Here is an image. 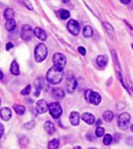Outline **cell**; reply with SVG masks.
<instances>
[{
  "label": "cell",
  "instance_id": "cell-1",
  "mask_svg": "<svg viewBox=\"0 0 133 149\" xmlns=\"http://www.w3.org/2000/svg\"><path fill=\"white\" fill-rule=\"evenodd\" d=\"M63 74H64L63 70H61L53 66L47 72L46 80L53 85H57L62 81Z\"/></svg>",
  "mask_w": 133,
  "mask_h": 149
},
{
  "label": "cell",
  "instance_id": "cell-2",
  "mask_svg": "<svg viewBox=\"0 0 133 149\" xmlns=\"http://www.w3.org/2000/svg\"><path fill=\"white\" fill-rule=\"evenodd\" d=\"M48 55V48L44 43H39L34 50V57L38 63L44 61Z\"/></svg>",
  "mask_w": 133,
  "mask_h": 149
},
{
  "label": "cell",
  "instance_id": "cell-3",
  "mask_svg": "<svg viewBox=\"0 0 133 149\" xmlns=\"http://www.w3.org/2000/svg\"><path fill=\"white\" fill-rule=\"evenodd\" d=\"M85 97L88 102L93 105H98L101 102V96L99 93L88 90L85 93Z\"/></svg>",
  "mask_w": 133,
  "mask_h": 149
},
{
  "label": "cell",
  "instance_id": "cell-4",
  "mask_svg": "<svg viewBox=\"0 0 133 149\" xmlns=\"http://www.w3.org/2000/svg\"><path fill=\"white\" fill-rule=\"evenodd\" d=\"M48 111L53 119H58L63 113L61 106L58 102H51L48 104Z\"/></svg>",
  "mask_w": 133,
  "mask_h": 149
},
{
  "label": "cell",
  "instance_id": "cell-5",
  "mask_svg": "<svg viewBox=\"0 0 133 149\" xmlns=\"http://www.w3.org/2000/svg\"><path fill=\"white\" fill-rule=\"evenodd\" d=\"M53 62L55 67L63 70V68H65L66 64V58L62 53H57L53 55Z\"/></svg>",
  "mask_w": 133,
  "mask_h": 149
},
{
  "label": "cell",
  "instance_id": "cell-6",
  "mask_svg": "<svg viewBox=\"0 0 133 149\" xmlns=\"http://www.w3.org/2000/svg\"><path fill=\"white\" fill-rule=\"evenodd\" d=\"M130 119L131 117L129 113H127V112L122 113L121 115L119 116V117H118V124L120 129L122 130L127 129L128 125H129L130 121Z\"/></svg>",
  "mask_w": 133,
  "mask_h": 149
},
{
  "label": "cell",
  "instance_id": "cell-7",
  "mask_svg": "<svg viewBox=\"0 0 133 149\" xmlns=\"http://www.w3.org/2000/svg\"><path fill=\"white\" fill-rule=\"evenodd\" d=\"M34 34V31H33L32 28L29 25L24 24L21 26V37L23 40L26 41H30L32 39Z\"/></svg>",
  "mask_w": 133,
  "mask_h": 149
},
{
  "label": "cell",
  "instance_id": "cell-8",
  "mask_svg": "<svg viewBox=\"0 0 133 149\" xmlns=\"http://www.w3.org/2000/svg\"><path fill=\"white\" fill-rule=\"evenodd\" d=\"M67 29L73 36H78L80 33V26L76 20L71 19L67 23Z\"/></svg>",
  "mask_w": 133,
  "mask_h": 149
},
{
  "label": "cell",
  "instance_id": "cell-9",
  "mask_svg": "<svg viewBox=\"0 0 133 149\" xmlns=\"http://www.w3.org/2000/svg\"><path fill=\"white\" fill-rule=\"evenodd\" d=\"M78 86V82L76 80V78L73 76L68 77L66 80V91L69 93H73L76 90Z\"/></svg>",
  "mask_w": 133,
  "mask_h": 149
},
{
  "label": "cell",
  "instance_id": "cell-10",
  "mask_svg": "<svg viewBox=\"0 0 133 149\" xmlns=\"http://www.w3.org/2000/svg\"><path fill=\"white\" fill-rule=\"evenodd\" d=\"M36 109L39 114H44L48 110V104L44 99H40L36 103Z\"/></svg>",
  "mask_w": 133,
  "mask_h": 149
},
{
  "label": "cell",
  "instance_id": "cell-11",
  "mask_svg": "<svg viewBox=\"0 0 133 149\" xmlns=\"http://www.w3.org/2000/svg\"><path fill=\"white\" fill-rule=\"evenodd\" d=\"M0 115H1V118L4 121H9L12 116V110L8 107H4L1 109L0 112Z\"/></svg>",
  "mask_w": 133,
  "mask_h": 149
},
{
  "label": "cell",
  "instance_id": "cell-12",
  "mask_svg": "<svg viewBox=\"0 0 133 149\" xmlns=\"http://www.w3.org/2000/svg\"><path fill=\"white\" fill-rule=\"evenodd\" d=\"M34 34L36 38L40 39L41 41H46L47 39V34L44 29L40 27H36L34 28Z\"/></svg>",
  "mask_w": 133,
  "mask_h": 149
},
{
  "label": "cell",
  "instance_id": "cell-13",
  "mask_svg": "<svg viewBox=\"0 0 133 149\" xmlns=\"http://www.w3.org/2000/svg\"><path fill=\"white\" fill-rule=\"evenodd\" d=\"M70 122L73 126H78L80 123V115L77 112H72L70 115Z\"/></svg>",
  "mask_w": 133,
  "mask_h": 149
},
{
  "label": "cell",
  "instance_id": "cell-14",
  "mask_svg": "<svg viewBox=\"0 0 133 149\" xmlns=\"http://www.w3.org/2000/svg\"><path fill=\"white\" fill-rule=\"evenodd\" d=\"M107 62H108V58L105 55H100L96 58V63L98 66L101 68L105 67L107 64Z\"/></svg>",
  "mask_w": 133,
  "mask_h": 149
},
{
  "label": "cell",
  "instance_id": "cell-15",
  "mask_svg": "<svg viewBox=\"0 0 133 149\" xmlns=\"http://www.w3.org/2000/svg\"><path fill=\"white\" fill-rule=\"evenodd\" d=\"M82 119L89 125H92L95 123V117L89 112H85V113L83 114Z\"/></svg>",
  "mask_w": 133,
  "mask_h": 149
},
{
  "label": "cell",
  "instance_id": "cell-16",
  "mask_svg": "<svg viewBox=\"0 0 133 149\" xmlns=\"http://www.w3.org/2000/svg\"><path fill=\"white\" fill-rule=\"evenodd\" d=\"M44 129H45L46 131L48 133V134H53L56 131V129H55V126L53 124V122L51 121H46L45 123H44Z\"/></svg>",
  "mask_w": 133,
  "mask_h": 149
},
{
  "label": "cell",
  "instance_id": "cell-17",
  "mask_svg": "<svg viewBox=\"0 0 133 149\" xmlns=\"http://www.w3.org/2000/svg\"><path fill=\"white\" fill-rule=\"evenodd\" d=\"M10 72H12V74H13L14 75H19L20 74V70H19V66L18 63H17V61H12V64H11L10 67Z\"/></svg>",
  "mask_w": 133,
  "mask_h": 149
},
{
  "label": "cell",
  "instance_id": "cell-18",
  "mask_svg": "<svg viewBox=\"0 0 133 149\" xmlns=\"http://www.w3.org/2000/svg\"><path fill=\"white\" fill-rule=\"evenodd\" d=\"M53 97L55 99H62L65 97V92L63 89L55 88L53 90Z\"/></svg>",
  "mask_w": 133,
  "mask_h": 149
},
{
  "label": "cell",
  "instance_id": "cell-19",
  "mask_svg": "<svg viewBox=\"0 0 133 149\" xmlns=\"http://www.w3.org/2000/svg\"><path fill=\"white\" fill-rule=\"evenodd\" d=\"M17 26V23L14 19L8 20L5 23V28L8 31H13Z\"/></svg>",
  "mask_w": 133,
  "mask_h": 149
},
{
  "label": "cell",
  "instance_id": "cell-20",
  "mask_svg": "<svg viewBox=\"0 0 133 149\" xmlns=\"http://www.w3.org/2000/svg\"><path fill=\"white\" fill-rule=\"evenodd\" d=\"M14 14H15V12H14L13 9L7 8V9H6L5 11H4V18L8 21V20H10V19H14Z\"/></svg>",
  "mask_w": 133,
  "mask_h": 149
},
{
  "label": "cell",
  "instance_id": "cell-21",
  "mask_svg": "<svg viewBox=\"0 0 133 149\" xmlns=\"http://www.w3.org/2000/svg\"><path fill=\"white\" fill-rule=\"evenodd\" d=\"M13 109L16 113L19 115H23L26 112V108H25L24 106L19 105V104H14Z\"/></svg>",
  "mask_w": 133,
  "mask_h": 149
},
{
  "label": "cell",
  "instance_id": "cell-22",
  "mask_svg": "<svg viewBox=\"0 0 133 149\" xmlns=\"http://www.w3.org/2000/svg\"><path fill=\"white\" fill-rule=\"evenodd\" d=\"M83 34L85 38H90L92 37L93 35V30L90 26H85L83 28Z\"/></svg>",
  "mask_w": 133,
  "mask_h": 149
},
{
  "label": "cell",
  "instance_id": "cell-23",
  "mask_svg": "<svg viewBox=\"0 0 133 149\" xmlns=\"http://www.w3.org/2000/svg\"><path fill=\"white\" fill-rule=\"evenodd\" d=\"M103 117L106 122H110L113 119L114 115L111 111H106L103 115Z\"/></svg>",
  "mask_w": 133,
  "mask_h": 149
},
{
  "label": "cell",
  "instance_id": "cell-24",
  "mask_svg": "<svg viewBox=\"0 0 133 149\" xmlns=\"http://www.w3.org/2000/svg\"><path fill=\"white\" fill-rule=\"evenodd\" d=\"M59 141L58 139H54L53 140L50 141L48 144V149H58L59 146Z\"/></svg>",
  "mask_w": 133,
  "mask_h": 149
},
{
  "label": "cell",
  "instance_id": "cell-25",
  "mask_svg": "<svg viewBox=\"0 0 133 149\" xmlns=\"http://www.w3.org/2000/svg\"><path fill=\"white\" fill-rule=\"evenodd\" d=\"M103 26L106 29V31H107V34L110 35V36H113L114 34H115V32H114V28L111 25H110L109 23H107V22H104Z\"/></svg>",
  "mask_w": 133,
  "mask_h": 149
},
{
  "label": "cell",
  "instance_id": "cell-26",
  "mask_svg": "<svg viewBox=\"0 0 133 149\" xmlns=\"http://www.w3.org/2000/svg\"><path fill=\"white\" fill-rule=\"evenodd\" d=\"M112 142V137L110 134H106L103 138V143L105 146H109Z\"/></svg>",
  "mask_w": 133,
  "mask_h": 149
},
{
  "label": "cell",
  "instance_id": "cell-27",
  "mask_svg": "<svg viewBox=\"0 0 133 149\" xmlns=\"http://www.w3.org/2000/svg\"><path fill=\"white\" fill-rule=\"evenodd\" d=\"M105 134V129L101 126H98L96 129V135L97 137H102Z\"/></svg>",
  "mask_w": 133,
  "mask_h": 149
},
{
  "label": "cell",
  "instance_id": "cell-28",
  "mask_svg": "<svg viewBox=\"0 0 133 149\" xmlns=\"http://www.w3.org/2000/svg\"><path fill=\"white\" fill-rule=\"evenodd\" d=\"M71 17L70 12L68 10H62L61 11V14H60V17H61V19L66 20L67 19H69Z\"/></svg>",
  "mask_w": 133,
  "mask_h": 149
},
{
  "label": "cell",
  "instance_id": "cell-29",
  "mask_svg": "<svg viewBox=\"0 0 133 149\" xmlns=\"http://www.w3.org/2000/svg\"><path fill=\"white\" fill-rule=\"evenodd\" d=\"M31 87L30 85H28L26 87L24 90H22L21 91V94L23 95H28L30 94V92H31Z\"/></svg>",
  "mask_w": 133,
  "mask_h": 149
},
{
  "label": "cell",
  "instance_id": "cell-30",
  "mask_svg": "<svg viewBox=\"0 0 133 149\" xmlns=\"http://www.w3.org/2000/svg\"><path fill=\"white\" fill-rule=\"evenodd\" d=\"M35 126V121L31 120L28 123H25L24 124V128H26V129H31L32 128H34V126Z\"/></svg>",
  "mask_w": 133,
  "mask_h": 149
},
{
  "label": "cell",
  "instance_id": "cell-31",
  "mask_svg": "<svg viewBox=\"0 0 133 149\" xmlns=\"http://www.w3.org/2000/svg\"><path fill=\"white\" fill-rule=\"evenodd\" d=\"M78 51L80 53V54H81L82 55H85L86 54V50L84 47L83 46H79L78 48Z\"/></svg>",
  "mask_w": 133,
  "mask_h": 149
},
{
  "label": "cell",
  "instance_id": "cell-32",
  "mask_svg": "<svg viewBox=\"0 0 133 149\" xmlns=\"http://www.w3.org/2000/svg\"><path fill=\"white\" fill-rule=\"evenodd\" d=\"M36 96H39V94H40V92H41V85L40 84H39V85H37V86L36 87Z\"/></svg>",
  "mask_w": 133,
  "mask_h": 149
},
{
  "label": "cell",
  "instance_id": "cell-33",
  "mask_svg": "<svg viewBox=\"0 0 133 149\" xmlns=\"http://www.w3.org/2000/svg\"><path fill=\"white\" fill-rule=\"evenodd\" d=\"M13 47H14L13 43H11V42H9V43H8L7 44V46H6V50H9L11 48H12Z\"/></svg>",
  "mask_w": 133,
  "mask_h": 149
},
{
  "label": "cell",
  "instance_id": "cell-34",
  "mask_svg": "<svg viewBox=\"0 0 133 149\" xmlns=\"http://www.w3.org/2000/svg\"><path fill=\"white\" fill-rule=\"evenodd\" d=\"M120 1L122 3V4H128L131 2V0H120Z\"/></svg>",
  "mask_w": 133,
  "mask_h": 149
},
{
  "label": "cell",
  "instance_id": "cell-35",
  "mask_svg": "<svg viewBox=\"0 0 133 149\" xmlns=\"http://www.w3.org/2000/svg\"><path fill=\"white\" fill-rule=\"evenodd\" d=\"M0 127H1V137H2L3 134H4V126L2 123L0 124Z\"/></svg>",
  "mask_w": 133,
  "mask_h": 149
},
{
  "label": "cell",
  "instance_id": "cell-36",
  "mask_svg": "<svg viewBox=\"0 0 133 149\" xmlns=\"http://www.w3.org/2000/svg\"><path fill=\"white\" fill-rule=\"evenodd\" d=\"M102 123V121H101L100 119H98L97 121V123H96V126H100V124Z\"/></svg>",
  "mask_w": 133,
  "mask_h": 149
},
{
  "label": "cell",
  "instance_id": "cell-37",
  "mask_svg": "<svg viewBox=\"0 0 133 149\" xmlns=\"http://www.w3.org/2000/svg\"><path fill=\"white\" fill-rule=\"evenodd\" d=\"M73 149H82V148H81V147H80V146H76V147H74Z\"/></svg>",
  "mask_w": 133,
  "mask_h": 149
},
{
  "label": "cell",
  "instance_id": "cell-38",
  "mask_svg": "<svg viewBox=\"0 0 133 149\" xmlns=\"http://www.w3.org/2000/svg\"><path fill=\"white\" fill-rule=\"evenodd\" d=\"M1 80H2V77H3V72H2V71H1Z\"/></svg>",
  "mask_w": 133,
  "mask_h": 149
},
{
  "label": "cell",
  "instance_id": "cell-39",
  "mask_svg": "<svg viewBox=\"0 0 133 149\" xmlns=\"http://www.w3.org/2000/svg\"><path fill=\"white\" fill-rule=\"evenodd\" d=\"M130 129H131V131H132V132H133V123L132 124V126H131Z\"/></svg>",
  "mask_w": 133,
  "mask_h": 149
},
{
  "label": "cell",
  "instance_id": "cell-40",
  "mask_svg": "<svg viewBox=\"0 0 133 149\" xmlns=\"http://www.w3.org/2000/svg\"><path fill=\"white\" fill-rule=\"evenodd\" d=\"M88 149H96V148H89Z\"/></svg>",
  "mask_w": 133,
  "mask_h": 149
},
{
  "label": "cell",
  "instance_id": "cell-41",
  "mask_svg": "<svg viewBox=\"0 0 133 149\" xmlns=\"http://www.w3.org/2000/svg\"><path fill=\"white\" fill-rule=\"evenodd\" d=\"M132 49H133V43L132 44Z\"/></svg>",
  "mask_w": 133,
  "mask_h": 149
}]
</instances>
